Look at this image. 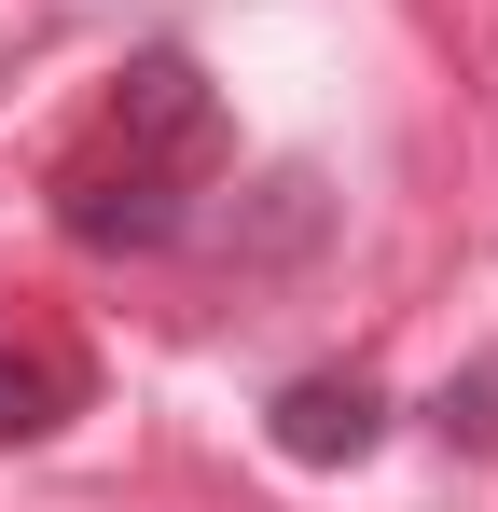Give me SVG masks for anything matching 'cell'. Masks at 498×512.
Wrapping results in <instances>:
<instances>
[{
	"instance_id": "obj_3",
	"label": "cell",
	"mask_w": 498,
	"mask_h": 512,
	"mask_svg": "<svg viewBox=\"0 0 498 512\" xmlns=\"http://www.w3.org/2000/svg\"><path fill=\"white\" fill-rule=\"evenodd\" d=\"M70 402H83V360H70V346H42V333L0 346V443H42Z\"/></svg>"
},
{
	"instance_id": "obj_4",
	"label": "cell",
	"mask_w": 498,
	"mask_h": 512,
	"mask_svg": "<svg viewBox=\"0 0 498 512\" xmlns=\"http://www.w3.org/2000/svg\"><path fill=\"white\" fill-rule=\"evenodd\" d=\"M443 443H498V360L471 374V388H443Z\"/></svg>"
},
{
	"instance_id": "obj_1",
	"label": "cell",
	"mask_w": 498,
	"mask_h": 512,
	"mask_svg": "<svg viewBox=\"0 0 498 512\" xmlns=\"http://www.w3.org/2000/svg\"><path fill=\"white\" fill-rule=\"evenodd\" d=\"M222 153H236V125H222L208 70L194 56H125L111 97L83 111V139L56 153V222L83 250H180L194 208L222 194Z\"/></svg>"
},
{
	"instance_id": "obj_2",
	"label": "cell",
	"mask_w": 498,
	"mask_h": 512,
	"mask_svg": "<svg viewBox=\"0 0 498 512\" xmlns=\"http://www.w3.org/2000/svg\"><path fill=\"white\" fill-rule=\"evenodd\" d=\"M374 443H388L374 374H291V388H277V457H291V471H360Z\"/></svg>"
}]
</instances>
